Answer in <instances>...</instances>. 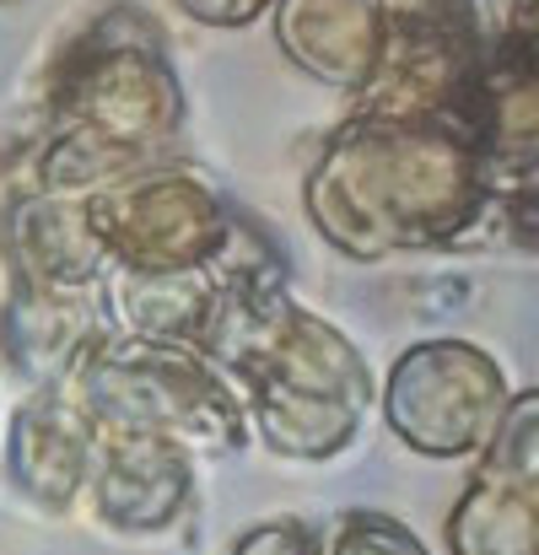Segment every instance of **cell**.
I'll return each mask as SVG.
<instances>
[{
	"mask_svg": "<svg viewBox=\"0 0 539 555\" xmlns=\"http://www.w3.org/2000/svg\"><path fill=\"white\" fill-rule=\"evenodd\" d=\"M303 205L335 254L377 264L388 254L486 243L497 194L459 130L351 114L319 146Z\"/></svg>",
	"mask_w": 539,
	"mask_h": 555,
	"instance_id": "6da1fadb",
	"label": "cell"
},
{
	"mask_svg": "<svg viewBox=\"0 0 539 555\" xmlns=\"http://www.w3.org/2000/svg\"><path fill=\"white\" fill-rule=\"evenodd\" d=\"M183 81L168 60V33L136 0L98 5L65 33L22 103V130H0V179L16 184L38 135H81L125 163H152L183 130Z\"/></svg>",
	"mask_w": 539,
	"mask_h": 555,
	"instance_id": "7a4b0ae2",
	"label": "cell"
},
{
	"mask_svg": "<svg viewBox=\"0 0 539 555\" xmlns=\"http://www.w3.org/2000/svg\"><path fill=\"white\" fill-rule=\"evenodd\" d=\"M65 388L81 399L92 426L168 437L189 459L243 453L254 437L238 383L189 346L130 340L108 330L81 351Z\"/></svg>",
	"mask_w": 539,
	"mask_h": 555,
	"instance_id": "3957f363",
	"label": "cell"
},
{
	"mask_svg": "<svg viewBox=\"0 0 539 555\" xmlns=\"http://www.w3.org/2000/svg\"><path fill=\"white\" fill-rule=\"evenodd\" d=\"M486 60V22L475 0L453 5H388L383 49L351 92V114L459 130Z\"/></svg>",
	"mask_w": 539,
	"mask_h": 555,
	"instance_id": "277c9868",
	"label": "cell"
},
{
	"mask_svg": "<svg viewBox=\"0 0 539 555\" xmlns=\"http://www.w3.org/2000/svg\"><path fill=\"white\" fill-rule=\"evenodd\" d=\"M508 399V367L459 335L399 351L377 393L388 431L421 459H475L491 442Z\"/></svg>",
	"mask_w": 539,
	"mask_h": 555,
	"instance_id": "5b68a950",
	"label": "cell"
},
{
	"mask_svg": "<svg viewBox=\"0 0 539 555\" xmlns=\"http://www.w3.org/2000/svg\"><path fill=\"white\" fill-rule=\"evenodd\" d=\"M108 270H189L210 264L227 243L238 205L200 168L152 157L146 168L87 194Z\"/></svg>",
	"mask_w": 539,
	"mask_h": 555,
	"instance_id": "8992f818",
	"label": "cell"
},
{
	"mask_svg": "<svg viewBox=\"0 0 539 555\" xmlns=\"http://www.w3.org/2000/svg\"><path fill=\"white\" fill-rule=\"evenodd\" d=\"M81 496L108 534H168L194 507V459L168 437L98 426Z\"/></svg>",
	"mask_w": 539,
	"mask_h": 555,
	"instance_id": "52a82bcc",
	"label": "cell"
},
{
	"mask_svg": "<svg viewBox=\"0 0 539 555\" xmlns=\"http://www.w3.org/2000/svg\"><path fill=\"white\" fill-rule=\"evenodd\" d=\"M92 415L65 383L27 388L5 426V486L43 518H65L81 502L92 464Z\"/></svg>",
	"mask_w": 539,
	"mask_h": 555,
	"instance_id": "ba28073f",
	"label": "cell"
},
{
	"mask_svg": "<svg viewBox=\"0 0 539 555\" xmlns=\"http://www.w3.org/2000/svg\"><path fill=\"white\" fill-rule=\"evenodd\" d=\"M0 264L22 286H98L108 275V248L92 227L87 194L5 189Z\"/></svg>",
	"mask_w": 539,
	"mask_h": 555,
	"instance_id": "9c48e42d",
	"label": "cell"
},
{
	"mask_svg": "<svg viewBox=\"0 0 539 555\" xmlns=\"http://www.w3.org/2000/svg\"><path fill=\"white\" fill-rule=\"evenodd\" d=\"M108 335L98 286H5L0 302V362L27 388L65 383L92 340Z\"/></svg>",
	"mask_w": 539,
	"mask_h": 555,
	"instance_id": "30bf717a",
	"label": "cell"
},
{
	"mask_svg": "<svg viewBox=\"0 0 539 555\" xmlns=\"http://www.w3.org/2000/svg\"><path fill=\"white\" fill-rule=\"evenodd\" d=\"M275 43L281 54L335 87V92H357L383 49V27H388V0H275Z\"/></svg>",
	"mask_w": 539,
	"mask_h": 555,
	"instance_id": "8fae6325",
	"label": "cell"
},
{
	"mask_svg": "<svg viewBox=\"0 0 539 555\" xmlns=\"http://www.w3.org/2000/svg\"><path fill=\"white\" fill-rule=\"evenodd\" d=\"M103 313L114 335L157 340V346H189L200 351L221 302V275L210 264L189 270H108L98 281Z\"/></svg>",
	"mask_w": 539,
	"mask_h": 555,
	"instance_id": "7c38bea8",
	"label": "cell"
},
{
	"mask_svg": "<svg viewBox=\"0 0 539 555\" xmlns=\"http://www.w3.org/2000/svg\"><path fill=\"white\" fill-rule=\"evenodd\" d=\"M243 410H248V431L292 464H324L341 459L361 437L367 404L335 399V393H303V388H281V383H238Z\"/></svg>",
	"mask_w": 539,
	"mask_h": 555,
	"instance_id": "4fadbf2b",
	"label": "cell"
},
{
	"mask_svg": "<svg viewBox=\"0 0 539 555\" xmlns=\"http://www.w3.org/2000/svg\"><path fill=\"white\" fill-rule=\"evenodd\" d=\"M448 555H539V480L475 469L448 513Z\"/></svg>",
	"mask_w": 539,
	"mask_h": 555,
	"instance_id": "5bb4252c",
	"label": "cell"
},
{
	"mask_svg": "<svg viewBox=\"0 0 539 555\" xmlns=\"http://www.w3.org/2000/svg\"><path fill=\"white\" fill-rule=\"evenodd\" d=\"M486 469H502L513 480H539V393L535 388H513L491 442L475 453Z\"/></svg>",
	"mask_w": 539,
	"mask_h": 555,
	"instance_id": "9a60e30c",
	"label": "cell"
},
{
	"mask_svg": "<svg viewBox=\"0 0 539 555\" xmlns=\"http://www.w3.org/2000/svg\"><path fill=\"white\" fill-rule=\"evenodd\" d=\"M324 555H432L421 545V534L410 524H399L394 513H372V507H351L330 524L324 534Z\"/></svg>",
	"mask_w": 539,
	"mask_h": 555,
	"instance_id": "2e32d148",
	"label": "cell"
},
{
	"mask_svg": "<svg viewBox=\"0 0 539 555\" xmlns=\"http://www.w3.org/2000/svg\"><path fill=\"white\" fill-rule=\"evenodd\" d=\"M227 555H324V529L303 518H265L248 534H238Z\"/></svg>",
	"mask_w": 539,
	"mask_h": 555,
	"instance_id": "e0dca14e",
	"label": "cell"
},
{
	"mask_svg": "<svg viewBox=\"0 0 539 555\" xmlns=\"http://www.w3.org/2000/svg\"><path fill=\"white\" fill-rule=\"evenodd\" d=\"M179 5L194 22H205V27H248V22H259L275 0H179Z\"/></svg>",
	"mask_w": 539,
	"mask_h": 555,
	"instance_id": "ac0fdd59",
	"label": "cell"
},
{
	"mask_svg": "<svg viewBox=\"0 0 539 555\" xmlns=\"http://www.w3.org/2000/svg\"><path fill=\"white\" fill-rule=\"evenodd\" d=\"M399 5H453V0H399Z\"/></svg>",
	"mask_w": 539,
	"mask_h": 555,
	"instance_id": "d6986e66",
	"label": "cell"
}]
</instances>
